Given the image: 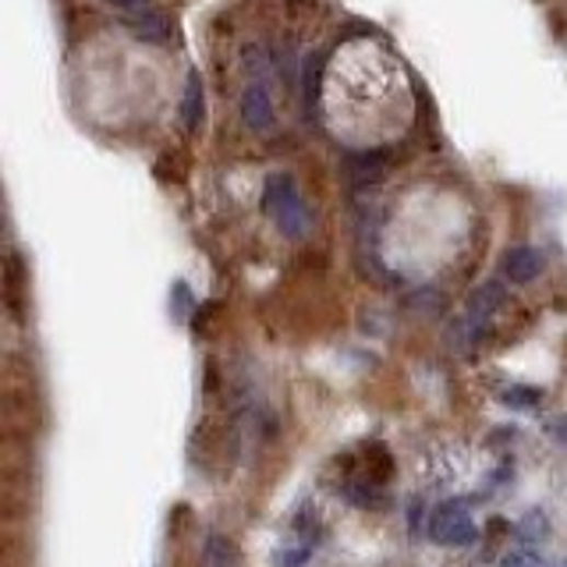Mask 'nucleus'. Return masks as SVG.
<instances>
[{"mask_svg": "<svg viewBox=\"0 0 567 567\" xmlns=\"http://www.w3.org/2000/svg\"><path fill=\"white\" fill-rule=\"evenodd\" d=\"M419 100L405 61L377 36H355L323 68L320 117L323 128L345 149H383L405 139Z\"/></svg>", "mask_w": 567, "mask_h": 567, "instance_id": "nucleus-1", "label": "nucleus"}, {"mask_svg": "<svg viewBox=\"0 0 567 567\" xmlns=\"http://www.w3.org/2000/svg\"><path fill=\"white\" fill-rule=\"evenodd\" d=\"M468 507H472L468 497L440 504L429 518V540L440 543V546H472L475 535H479V529H475Z\"/></svg>", "mask_w": 567, "mask_h": 567, "instance_id": "nucleus-2", "label": "nucleus"}, {"mask_svg": "<svg viewBox=\"0 0 567 567\" xmlns=\"http://www.w3.org/2000/svg\"><path fill=\"white\" fill-rule=\"evenodd\" d=\"M206 564L210 567H234L238 564V546L228 535H210L206 540Z\"/></svg>", "mask_w": 567, "mask_h": 567, "instance_id": "nucleus-3", "label": "nucleus"}, {"mask_svg": "<svg viewBox=\"0 0 567 567\" xmlns=\"http://www.w3.org/2000/svg\"><path fill=\"white\" fill-rule=\"evenodd\" d=\"M500 401L514 412H532L543 405V391H535V386H511V391H500Z\"/></svg>", "mask_w": 567, "mask_h": 567, "instance_id": "nucleus-4", "label": "nucleus"}, {"mask_svg": "<svg viewBox=\"0 0 567 567\" xmlns=\"http://www.w3.org/2000/svg\"><path fill=\"white\" fill-rule=\"evenodd\" d=\"M546 535H549V529H546V514H529L525 521H521V540H546Z\"/></svg>", "mask_w": 567, "mask_h": 567, "instance_id": "nucleus-5", "label": "nucleus"}, {"mask_svg": "<svg viewBox=\"0 0 567 567\" xmlns=\"http://www.w3.org/2000/svg\"><path fill=\"white\" fill-rule=\"evenodd\" d=\"M507 266H511V274H514L518 280H529V277L535 274V266H540V263H535L532 252H514L511 263H507Z\"/></svg>", "mask_w": 567, "mask_h": 567, "instance_id": "nucleus-6", "label": "nucleus"}, {"mask_svg": "<svg viewBox=\"0 0 567 567\" xmlns=\"http://www.w3.org/2000/svg\"><path fill=\"white\" fill-rule=\"evenodd\" d=\"M500 567H540V557H535L532 549H518V554H507Z\"/></svg>", "mask_w": 567, "mask_h": 567, "instance_id": "nucleus-7", "label": "nucleus"}, {"mask_svg": "<svg viewBox=\"0 0 567 567\" xmlns=\"http://www.w3.org/2000/svg\"><path fill=\"white\" fill-rule=\"evenodd\" d=\"M309 560V549L305 546H298V549H280L277 554V564L280 567H302Z\"/></svg>", "mask_w": 567, "mask_h": 567, "instance_id": "nucleus-8", "label": "nucleus"}]
</instances>
